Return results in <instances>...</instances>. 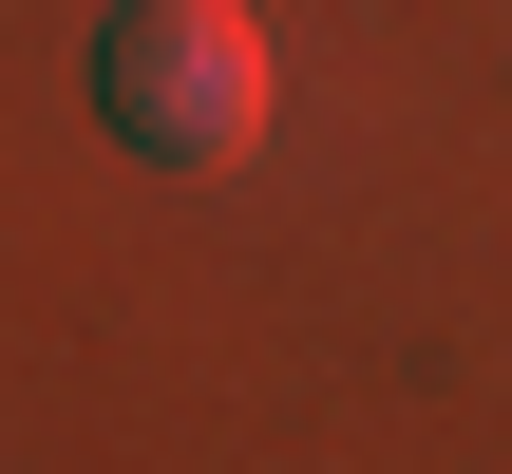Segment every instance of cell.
Here are the masks:
<instances>
[{
    "label": "cell",
    "instance_id": "6da1fadb",
    "mask_svg": "<svg viewBox=\"0 0 512 474\" xmlns=\"http://www.w3.org/2000/svg\"><path fill=\"white\" fill-rule=\"evenodd\" d=\"M95 114L152 171H228L266 133V19L247 0H114L95 19Z\"/></svg>",
    "mask_w": 512,
    "mask_h": 474
}]
</instances>
